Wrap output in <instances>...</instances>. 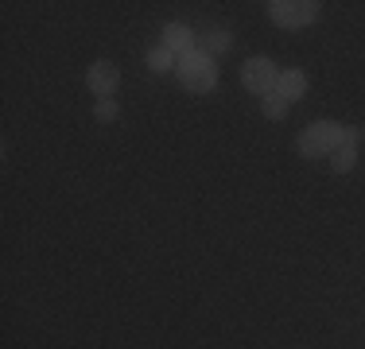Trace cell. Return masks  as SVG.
<instances>
[{"label":"cell","mask_w":365,"mask_h":349,"mask_svg":"<svg viewBox=\"0 0 365 349\" xmlns=\"http://www.w3.org/2000/svg\"><path fill=\"white\" fill-rule=\"evenodd\" d=\"M175 70H179V82L190 93H210L218 85V66H214L210 51H190V55H182Z\"/></svg>","instance_id":"1"},{"label":"cell","mask_w":365,"mask_h":349,"mask_svg":"<svg viewBox=\"0 0 365 349\" xmlns=\"http://www.w3.org/2000/svg\"><path fill=\"white\" fill-rule=\"evenodd\" d=\"M338 144H342V125H334V120H315V125H307L299 136V155H307V160L334 155Z\"/></svg>","instance_id":"2"},{"label":"cell","mask_w":365,"mask_h":349,"mask_svg":"<svg viewBox=\"0 0 365 349\" xmlns=\"http://www.w3.org/2000/svg\"><path fill=\"white\" fill-rule=\"evenodd\" d=\"M268 16H272V24H280V28H307V24H315L319 16V4L315 0H272L268 4Z\"/></svg>","instance_id":"3"},{"label":"cell","mask_w":365,"mask_h":349,"mask_svg":"<svg viewBox=\"0 0 365 349\" xmlns=\"http://www.w3.org/2000/svg\"><path fill=\"white\" fill-rule=\"evenodd\" d=\"M276 74L280 70L272 66V58H249L245 66H241V82H245L249 93H260V98H268V93H276Z\"/></svg>","instance_id":"4"},{"label":"cell","mask_w":365,"mask_h":349,"mask_svg":"<svg viewBox=\"0 0 365 349\" xmlns=\"http://www.w3.org/2000/svg\"><path fill=\"white\" fill-rule=\"evenodd\" d=\"M86 82H90V90L98 93L101 101H106V98H113V93H117L120 74H117V66H113V63H106V58H101V63H93L90 70H86Z\"/></svg>","instance_id":"5"},{"label":"cell","mask_w":365,"mask_h":349,"mask_svg":"<svg viewBox=\"0 0 365 349\" xmlns=\"http://www.w3.org/2000/svg\"><path fill=\"white\" fill-rule=\"evenodd\" d=\"M163 47L179 58L190 55V51H195V31H190L187 24H168V28H163Z\"/></svg>","instance_id":"6"},{"label":"cell","mask_w":365,"mask_h":349,"mask_svg":"<svg viewBox=\"0 0 365 349\" xmlns=\"http://www.w3.org/2000/svg\"><path fill=\"white\" fill-rule=\"evenodd\" d=\"M276 93H280L284 101H299L303 93H307V74H303V70H280V74H276Z\"/></svg>","instance_id":"7"},{"label":"cell","mask_w":365,"mask_h":349,"mask_svg":"<svg viewBox=\"0 0 365 349\" xmlns=\"http://www.w3.org/2000/svg\"><path fill=\"white\" fill-rule=\"evenodd\" d=\"M354 163H358V147H354V144H338L334 155H330V167H334L338 174H346V171H354Z\"/></svg>","instance_id":"8"},{"label":"cell","mask_w":365,"mask_h":349,"mask_svg":"<svg viewBox=\"0 0 365 349\" xmlns=\"http://www.w3.org/2000/svg\"><path fill=\"white\" fill-rule=\"evenodd\" d=\"M148 66H152V70H175L179 66V55H171V51L160 43V47L148 51Z\"/></svg>","instance_id":"9"},{"label":"cell","mask_w":365,"mask_h":349,"mask_svg":"<svg viewBox=\"0 0 365 349\" xmlns=\"http://www.w3.org/2000/svg\"><path fill=\"white\" fill-rule=\"evenodd\" d=\"M260 113H264L268 120H284L288 117V101H284L280 93H268V98L260 101Z\"/></svg>","instance_id":"10"},{"label":"cell","mask_w":365,"mask_h":349,"mask_svg":"<svg viewBox=\"0 0 365 349\" xmlns=\"http://www.w3.org/2000/svg\"><path fill=\"white\" fill-rule=\"evenodd\" d=\"M117 113H120V109H117V105H113L109 98L98 105V120H117Z\"/></svg>","instance_id":"11"},{"label":"cell","mask_w":365,"mask_h":349,"mask_svg":"<svg viewBox=\"0 0 365 349\" xmlns=\"http://www.w3.org/2000/svg\"><path fill=\"white\" fill-rule=\"evenodd\" d=\"M210 51H230V31H214L210 35Z\"/></svg>","instance_id":"12"}]
</instances>
